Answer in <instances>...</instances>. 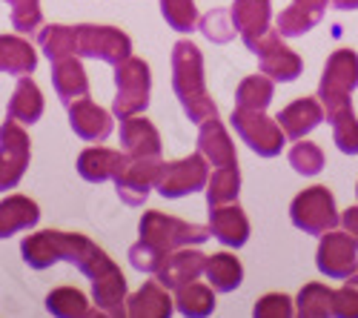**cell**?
Wrapping results in <instances>:
<instances>
[{"label":"cell","instance_id":"obj_1","mask_svg":"<svg viewBox=\"0 0 358 318\" xmlns=\"http://www.w3.org/2000/svg\"><path fill=\"white\" fill-rule=\"evenodd\" d=\"M23 261L32 270H46L57 261H69L75 264L83 275L95 278L115 261L86 236L80 233H61V229H43V233L26 236L20 244Z\"/></svg>","mask_w":358,"mask_h":318},{"label":"cell","instance_id":"obj_2","mask_svg":"<svg viewBox=\"0 0 358 318\" xmlns=\"http://www.w3.org/2000/svg\"><path fill=\"white\" fill-rule=\"evenodd\" d=\"M172 89L192 124H203L206 118L218 115V106L206 92L201 49L189 41H178L172 46Z\"/></svg>","mask_w":358,"mask_h":318},{"label":"cell","instance_id":"obj_3","mask_svg":"<svg viewBox=\"0 0 358 318\" xmlns=\"http://www.w3.org/2000/svg\"><path fill=\"white\" fill-rule=\"evenodd\" d=\"M138 233H141L143 241L161 247L164 252H172V250H181V247L203 244L206 238L213 236V229L152 210V212H143V218L138 224Z\"/></svg>","mask_w":358,"mask_h":318},{"label":"cell","instance_id":"obj_4","mask_svg":"<svg viewBox=\"0 0 358 318\" xmlns=\"http://www.w3.org/2000/svg\"><path fill=\"white\" fill-rule=\"evenodd\" d=\"M115 101H112V115L115 118H129V115H141L149 106V86H152V75L141 57H127L124 64L115 66Z\"/></svg>","mask_w":358,"mask_h":318},{"label":"cell","instance_id":"obj_5","mask_svg":"<svg viewBox=\"0 0 358 318\" xmlns=\"http://www.w3.org/2000/svg\"><path fill=\"white\" fill-rule=\"evenodd\" d=\"M289 218L304 236H324L327 229H336L341 215L336 210V198L327 187H310L292 198Z\"/></svg>","mask_w":358,"mask_h":318},{"label":"cell","instance_id":"obj_6","mask_svg":"<svg viewBox=\"0 0 358 318\" xmlns=\"http://www.w3.org/2000/svg\"><path fill=\"white\" fill-rule=\"evenodd\" d=\"M358 86V55L352 49H338L327 57V66L318 83V101L324 112H336L350 103V92Z\"/></svg>","mask_w":358,"mask_h":318},{"label":"cell","instance_id":"obj_7","mask_svg":"<svg viewBox=\"0 0 358 318\" xmlns=\"http://www.w3.org/2000/svg\"><path fill=\"white\" fill-rule=\"evenodd\" d=\"M229 124L235 127V132L241 135L247 147L252 152H258L261 158H275L287 143V132L281 129V124L266 118L258 109H241V106L232 109Z\"/></svg>","mask_w":358,"mask_h":318},{"label":"cell","instance_id":"obj_8","mask_svg":"<svg viewBox=\"0 0 358 318\" xmlns=\"http://www.w3.org/2000/svg\"><path fill=\"white\" fill-rule=\"evenodd\" d=\"M75 43H78V55L98 57V61H103L109 66L124 64L132 55L129 35H124L121 29H115V26H95V23L75 26Z\"/></svg>","mask_w":358,"mask_h":318},{"label":"cell","instance_id":"obj_9","mask_svg":"<svg viewBox=\"0 0 358 318\" xmlns=\"http://www.w3.org/2000/svg\"><path fill=\"white\" fill-rule=\"evenodd\" d=\"M29 158H32V140L15 118H9L0 127V192L20 184Z\"/></svg>","mask_w":358,"mask_h":318},{"label":"cell","instance_id":"obj_10","mask_svg":"<svg viewBox=\"0 0 358 318\" xmlns=\"http://www.w3.org/2000/svg\"><path fill=\"white\" fill-rule=\"evenodd\" d=\"M206 181H210L206 158H203L201 152H192V155H187V158H181V161L164 164L155 189H158L164 198H184V195H192V192L203 189Z\"/></svg>","mask_w":358,"mask_h":318},{"label":"cell","instance_id":"obj_11","mask_svg":"<svg viewBox=\"0 0 358 318\" xmlns=\"http://www.w3.org/2000/svg\"><path fill=\"white\" fill-rule=\"evenodd\" d=\"M161 166H164L161 158H127L121 172L115 175L117 198H121L127 207H141L149 198V192L155 189Z\"/></svg>","mask_w":358,"mask_h":318},{"label":"cell","instance_id":"obj_12","mask_svg":"<svg viewBox=\"0 0 358 318\" xmlns=\"http://www.w3.org/2000/svg\"><path fill=\"white\" fill-rule=\"evenodd\" d=\"M358 244L352 241L350 233H333L327 229V236H321L318 252H315V267L321 275L327 278H350L358 270V255H355Z\"/></svg>","mask_w":358,"mask_h":318},{"label":"cell","instance_id":"obj_13","mask_svg":"<svg viewBox=\"0 0 358 318\" xmlns=\"http://www.w3.org/2000/svg\"><path fill=\"white\" fill-rule=\"evenodd\" d=\"M252 55H258V64H261V72L273 80H295L304 69V61L298 57L289 46L281 43V35L278 32H266L261 35L252 46H250Z\"/></svg>","mask_w":358,"mask_h":318},{"label":"cell","instance_id":"obj_14","mask_svg":"<svg viewBox=\"0 0 358 318\" xmlns=\"http://www.w3.org/2000/svg\"><path fill=\"white\" fill-rule=\"evenodd\" d=\"M69 124L78 138L92 140V143H101L112 135V115L101 109L95 101H89V95L69 103Z\"/></svg>","mask_w":358,"mask_h":318},{"label":"cell","instance_id":"obj_15","mask_svg":"<svg viewBox=\"0 0 358 318\" xmlns=\"http://www.w3.org/2000/svg\"><path fill=\"white\" fill-rule=\"evenodd\" d=\"M92 298L95 307L109 318L127 315V278L115 264L92 278Z\"/></svg>","mask_w":358,"mask_h":318},{"label":"cell","instance_id":"obj_16","mask_svg":"<svg viewBox=\"0 0 358 318\" xmlns=\"http://www.w3.org/2000/svg\"><path fill=\"white\" fill-rule=\"evenodd\" d=\"M121 143L129 158H161V135L152 121L129 115L121 121Z\"/></svg>","mask_w":358,"mask_h":318},{"label":"cell","instance_id":"obj_17","mask_svg":"<svg viewBox=\"0 0 358 318\" xmlns=\"http://www.w3.org/2000/svg\"><path fill=\"white\" fill-rule=\"evenodd\" d=\"M206 267V255H201L198 250L181 247V250H172L166 255L164 267L158 270V281L166 287V290H178L189 281H195Z\"/></svg>","mask_w":358,"mask_h":318},{"label":"cell","instance_id":"obj_18","mask_svg":"<svg viewBox=\"0 0 358 318\" xmlns=\"http://www.w3.org/2000/svg\"><path fill=\"white\" fill-rule=\"evenodd\" d=\"M127 152L117 150H106V147H89L78 155V175L89 184H103V181H115V175L121 172V166L127 164Z\"/></svg>","mask_w":358,"mask_h":318},{"label":"cell","instance_id":"obj_19","mask_svg":"<svg viewBox=\"0 0 358 318\" xmlns=\"http://www.w3.org/2000/svg\"><path fill=\"white\" fill-rule=\"evenodd\" d=\"M198 152L206 158V164L213 166H229V164H238V155H235V143L232 138L227 135L224 124L218 121V115L206 118L198 129Z\"/></svg>","mask_w":358,"mask_h":318},{"label":"cell","instance_id":"obj_20","mask_svg":"<svg viewBox=\"0 0 358 318\" xmlns=\"http://www.w3.org/2000/svg\"><path fill=\"white\" fill-rule=\"evenodd\" d=\"M210 229L224 247H244L250 238V221L238 204L210 207Z\"/></svg>","mask_w":358,"mask_h":318},{"label":"cell","instance_id":"obj_21","mask_svg":"<svg viewBox=\"0 0 358 318\" xmlns=\"http://www.w3.org/2000/svg\"><path fill=\"white\" fill-rule=\"evenodd\" d=\"M270 0H235L232 3V20L238 26V35H241L244 46L250 49L261 35L270 32Z\"/></svg>","mask_w":358,"mask_h":318},{"label":"cell","instance_id":"obj_22","mask_svg":"<svg viewBox=\"0 0 358 318\" xmlns=\"http://www.w3.org/2000/svg\"><path fill=\"white\" fill-rule=\"evenodd\" d=\"M281 129L287 132V138L292 140H301L304 135H310L321 121H324V103L315 98H301V101H292L289 106H284L278 112Z\"/></svg>","mask_w":358,"mask_h":318},{"label":"cell","instance_id":"obj_23","mask_svg":"<svg viewBox=\"0 0 358 318\" xmlns=\"http://www.w3.org/2000/svg\"><path fill=\"white\" fill-rule=\"evenodd\" d=\"M52 83H55V92L66 106L75 103L78 98L89 95V78L83 64L78 61L75 55L61 57V61H52Z\"/></svg>","mask_w":358,"mask_h":318},{"label":"cell","instance_id":"obj_24","mask_svg":"<svg viewBox=\"0 0 358 318\" xmlns=\"http://www.w3.org/2000/svg\"><path fill=\"white\" fill-rule=\"evenodd\" d=\"M41 221V207L26 195H9L0 201V238H9L23 229H32Z\"/></svg>","mask_w":358,"mask_h":318},{"label":"cell","instance_id":"obj_25","mask_svg":"<svg viewBox=\"0 0 358 318\" xmlns=\"http://www.w3.org/2000/svg\"><path fill=\"white\" fill-rule=\"evenodd\" d=\"M175 310V301L169 298L166 287L161 281H146L141 290L127 301L129 318H169Z\"/></svg>","mask_w":358,"mask_h":318},{"label":"cell","instance_id":"obj_26","mask_svg":"<svg viewBox=\"0 0 358 318\" xmlns=\"http://www.w3.org/2000/svg\"><path fill=\"white\" fill-rule=\"evenodd\" d=\"M38 66V52L32 43L17 35H0V72L6 75H32Z\"/></svg>","mask_w":358,"mask_h":318},{"label":"cell","instance_id":"obj_27","mask_svg":"<svg viewBox=\"0 0 358 318\" xmlns=\"http://www.w3.org/2000/svg\"><path fill=\"white\" fill-rule=\"evenodd\" d=\"M203 275H206V281H210V287L215 293H232L244 281V267H241V261H238L235 255L215 252V255H206Z\"/></svg>","mask_w":358,"mask_h":318},{"label":"cell","instance_id":"obj_28","mask_svg":"<svg viewBox=\"0 0 358 318\" xmlns=\"http://www.w3.org/2000/svg\"><path fill=\"white\" fill-rule=\"evenodd\" d=\"M41 115H43V95L38 89V83L32 78L20 75L9 101V118H15L17 124H38Z\"/></svg>","mask_w":358,"mask_h":318},{"label":"cell","instance_id":"obj_29","mask_svg":"<svg viewBox=\"0 0 358 318\" xmlns=\"http://www.w3.org/2000/svg\"><path fill=\"white\" fill-rule=\"evenodd\" d=\"M175 310L181 315H189V318H203L215 310V290L213 287H203V284H184L175 290Z\"/></svg>","mask_w":358,"mask_h":318},{"label":"cell","instance_id":"obj_30","mask_svg":"<svg viewBox=\"0 0 358 318\" xmlns=\"http://www.w3.org/2000/svg\"><path fill=\"white\" fill-rule=\"evenodd\" d=\"M238 189H241V172H238V164L215 166L213 178L206 181V204L210 207L232 204V201L238 198Z\"/></svg>","mask_w":358,"mask_h":318},{"label":"cell","instance_id":"obj_31","mask_svg":"<svg viewBox=\"0 0 358 318\" xmlns=\"http://www.w3.org/2000/svg\"><path fill=\"white\" fill-rule=\"evenodd\" d=\"M38 43L43 49V55L49 61H61V57L78 55V43H75V26H64V23H49L38 32Z\"/></svg>","mask_w":358,"mask_h":318},{"label":"cell","instance_id":"obj_32","mask_svg":"<svg viewBox=\"0 0 358 318\" xmlns=\"http://www.w3.org/2000/svg\"><path fill=\"white\" fill-rule=\"evenodd\" d=\"M273 92H275L273 78H266L264 72L261 75H250V78H244L241 83H238L235 103L241 106V109H258V112H264L266 106H270V101H273Z\"/></svg>","mask_w":358,"mask_h":318},{"label":"cell","instance_id":"obj_33","mask_svg":"<svg viewBox=\"0 0 358 318\" xmlns=\"http://www.w3.org/2000/svg\"><path fill=\"white\" fill-rule=\"evenodd\" d=\"M330 118V127H333V140L336 147L344 152V155H358V118L352 106H341L336 112H327Z\"/></svg>","mask_w":358,"mask_h":318},{"label":"cell","instance_id":"obj_34","mask_svg":"<svg viewBox=\"0 0 358 318\" xmlns=\"http://www.w3.org/2000/svg\"><path fill=\"white\" fill-rule=\"evenodd\" d=\"M333 296H336V290H330V287L307 284L295 298L298 315L301 318H333Z\"/></svg>","mask_w":358,"mask_h":318},{"label":"cell","instance_id":"obj_35","mask_svg":"<svg viewBox=\"0 0 358 318\" xmlns=\"http://www.w3.org/2000/svg\"><path fill=\"white\" fill-rule=\"evenodd\" d=\"M46 310L57 318H80V315H92L86 304V296L75 287H57L46 296Z\"/></svg>","mask_w":358,"mask_h":318},{"label":"cell","instance_id":"obj_36","mask_svg":"<svg viewBox=\"0 0 358 318\" xmlns=\"http://www.w3.org/2000/svg\"><path fill=\"white\" fill-rule=\"evenodd\" d=\"M198 29L203 32L206 41L213 43H229L238 32V26L232 20V9H213L206 12L201 20H198Z\"/></svg>","mask_w":358,"mask_h":318},{"label":"cell","instance_id":"obj_37","mask_svg":"<svg viewBox=\"0 0 358 318\" xmlns=\"http://www.w3.org/2000/svg\"><path fill=\"white\" fill-rule=\"evenodd\" d=\"M161 12L175 32H192L201 20L195 0H161Z\"/></svg>","mask_w":358,"mask_h":318},{"label":"cell","instance_id":"obj_38","mask_svg":"<svg viewBox=\"0 0 358 318\" xmlns=\"http://www.w3.org/2000/svg\"><path fill=\"white\" fill-rule=\"evenodd\" d=\"M289 166L298 172V175H318V172L324 169V152L318 143H310L301 138V143H295V147L289 150Z\"/></svg>","mask_w":358,"mask_h":318},{"label":"cell","instance_id":"obj_39","mask_svg":"<svg viewBox=\"0 0 358 318\" xmlns=\"http://www.w3.org/2000/svg\"><path fill=\"white\" fill-rule=\"evenodd\" d=\"M166 255L169 252H164L161 247H155V244H149V241H138V244H132L129 247V264L138 270V273H155L158 275V270L164 267V261H166Z\"/></svg>","mask_w":358,"mask_h":318},{"label":"cell","instance_id":"obj_40","mask_svg":"<svg viewBox=\"0 0 358 318\" xmlns=\"http://www.w3.org/2000/svg\"><path fill=\"white\" fill-rule=\"evenodd\" d=\"M12 6V26L17 32H35L43 23V12H41V0H6Z\"/></svg>","mask_w":358,"mask_h":318},{"label":"cell","instance_id":"obj_41","mask_svg":"<svg viewBox=\"0 0 358 318\" xmlns=\"http://www.w3.org/2000/svg\"><path fill=\"white\" fill-rule=\"evenodd\" d=\"M252 315L255 318H289L292 315V298L284 293H266L264 298H258Z\"/></svg>","mask_w":358,"mask_h":318},{"label":"cell","instance_id":"obj_42","mask_svg":"<svg viewBox=\"0 0 358 318\" xmlns=\"http://www.w3.org/2000/svg\"><path fill=\"white\" fill-rule=\"evenodd\" d=\"M333 315L336 318H358V287L347 284L333 296Z\"/></svg>","mask_w":358,"mask_h":318},{"label":"cell","instance_id":"obj_43","mask_svg":"<svg viewBox=\"0 0 358 318\" xmlns=\"http://www.w3.org/2000/svg\"><path fill=\"white\" fill-rule=\"evenodd\" d=\"M341 224H344V229L352 236V241L358 244V207H350L344 215H341Z\"/></svg>","mask_w":358,"mask_h":318},{"label":"cell","instance_id":"obj_44","mask_svg":"<svg viewBox=\"0 0 358 318\" xmlns=\"http://www.w3.org/2000/svg\"><path fill=\"white\" fill-rule=\"evenodd\" d=\"M336 9H358V0H330Z\"/></svg>","mask_w":358,"mask_h":318},{"label":"cell","instance_id":"obj_45","mask_svg":"<svg viewBox=\"0 0 358 318\" xmlns=\"http://www.w3.org/2000/svg\"><path fill=\"white\" fill-rule=\"evenodd\" d=\"M350 284H355V287H358V270H355V273L350 275Z\"/></svg>","mask_w":358,"mask_h":318},{"label":"cell","instance_id":"obj_46","mask_svg":"<svg viewBox=\"0 0 358 318\" xmlns=\"http://www.w3.org/2000/svg\"><path fill=\"white\" fill-rule=\"evenodd\" d=\"M355 195H358V187H355Z\"/></svg>","mask_w":358,"mask_h":318}]
</instances>
